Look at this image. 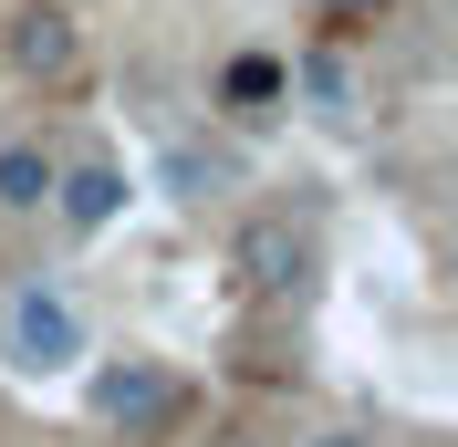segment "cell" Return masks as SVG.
Listing matches in <instances>:
<instances>
[{"mask_svg":"<svg viewBox=\"0 0 458 447\" xmlns=\"http://www.w3.org/2000/svg\"><path fill=\"white\" fill-rule=\"evenodd\" d=\"M0 364H11V375H73V364H84V312H73V291L21 281L11 312H0Z\"/></svg>","mask_w":458,"mask_h":447,"instance_id":"cell-1","label":"cell"},{"mask_svg":"<svg viewBox=\"0 0 458 447\" xmlns=\"http://www.w3.org/2000/svg\"><path fill=\"white\" fill-rule=\"evenodd\" d=\"M219 114L229 125H271L282 114V53H229L219 63Z\"/></svg>","mask_w":458,"mask_h":447,"instance_id":"cell-8","label":"cell"},{"mask_svg":"<svg viewBox=\"0 0 458 447\" xmlns=\"http://www.w3.org/2000/svg\"><path fill=\"white\" fill-rule=\"evenodd\" d=\"M229 271L250 302H302L313 291V229L282 219V208H250V219L229 229Z\"/></svg>","mask_w":458,"mask_h":447,"instance_id":"cell-2","label":"cell"},{"mask_svg":"<svg viewBox=\"0 0 458 447\" xmlns=\"http://www.w3.org/2000/svg\"><path fill=\"white\" fill-rule=\"evenodd\" d=\"M114 208H125V167H114V156H84V167H63V177H53V219L73 229V240L114 229Z\"/></svg>","mask_w":458,"mask_h":447,"instance_id":"cell-6","label":"cell"},{"mask_svg":"<svg viewBox=\"0 0 458 447\" xmlns=\"http://www.w3.org/2000/svg\"><path fill=\"white\" fill-rule=\"evenodd\" d=\"M157 177H167V198H177V208H208V198H229V188H240V156H229V146L177 136L167 156H157Z\"/></svg>","mask_w":458,"mask_h":447,"instance_id":"cell-7","label":"cell"},{"mask_svg":"<svg viewBox=\"0 0 458 447\" xmlns=\"http://www.w3.org/2000/svg\"><path fill=\"white\" fill-rule=\"evenodd\" d=\"M386 11H396V0H313L323 31H365V21H386Z\"/></svg>","mask_w":458,"mask_h":447,"instance_id":"cell-10","label":"cell"},{"mask_svg":"<svg viewBox=\"0 0 458 447\" xmlns=\"http://www.w3.org/2000/svg\"><path fill=\"white\" fill-rule=\"evenodd\" d=\"M282 105H302L313 125H354V73H344L334 42H302V53L282 63Z\"/></svg>","mask_w":458,"mask_h":447,"instance_id":"cell-5","label":"cell"},{"mask_svg":"<svg viewBox=\"0 0 458 447\" xmlns=\"http://www.w3.org/2000/svg\"><path fill=\"white\" fill-rule=\"evenodd\" d=\"M53 156H42V146H31V136H11V146H0V208H11V219H31V208H53Z\"/></svg>","mask_w":458,"mask_h":447,"instance_id":"cell-9","label":"cell"},{"mask_svg":"<svg viewBox=\"0 0 458 447\" xmlns=\"http://www.w3.org/2000/svg\"><path fill=\"white\" fill-rule=\"evenodd\" d=\"M0 53H11L21 84H73V73H84V21H73L63 0H21L11 31H0Z\"/></svg>","mask_w":458,"mask_h":447,"instance_id":"cell-4","label":"cell"},{"mask_svg":"<svg viewBox=\"0 0 458 447\" xmlns=\"http://www.w3.org/2000/svg\"><path fill=\"white\" fill-rule=\"evenodd\" d=\"M313 447H375V437H365V426H323Z\"/></svg>","mask_w":458,"mask_h":447,"instance_id":"cell-11","label":"cell"},{"mask_svg":"<svg viewBox=\"0 0 458 447\" xmlns=\"http://www.w3.org/2000/svg\"><path fill=\"white\" fill-rule=\"evenodd\" d=\"M94 417L105 426H125V437H167L177 417H188V385H177L157 354H114V364H94Z\"/></svg>","mask_w":458,"mask_h":447,"instance_id":"cell-3","label":"cell"}]
</instances>
